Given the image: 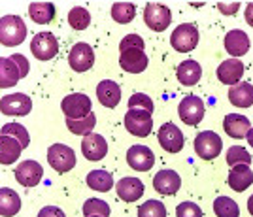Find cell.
I'll return each instance as SVG.
<instances>
[{
	"instance_id": "484cf974",
	"label": "cell",
	"mask_w": 253,
	"mask_h": 217,
	"mask_svg": "<svg viewBox=\"0 0 253 217\" xmlns=\"http://www.w3.org/2000/svg\"><path fill=\"white\" fill-rule=\"evenodd\" d=\"M21 210V198L19 195L10 189V187H2L0 189V216L2 217H11L19 214Z\"/></svg>"
},
{
	"instance_id": "9a60e30c",
	"label": "cell",
	"mask_w": 253,
	"mask_h": 217,
	"mask_svg": "<svg viewBox=\"0 0 253 217\" xmlns=\"http://www.w3.org/2000/svg\"><path fill=\"white\" fill-rule=\"evenodd\" d=\"M82 153L91 163L102 161L108 155V144L100 134L91 132V134L84 136V140H82Z\"/></svg>"
},
{
	"instance_id": "ffe728a7",
	"label": "cell",
	"mask_w": 253,
	"mask_h": 217,
	"mask_svg": "<svg viewBox=\"0 0 253 217\" xmlns=\"http://www.w3.org/2000/svg\"><path fill=\"white\" fill-rule=\"evenodd\" d=\"M244 62L240 59H227L217 66V80L223 85H234L244 76Z\"/></svg>"
},
{
	"instance_id": "6da1fadb",
	"label": "cell",
	"mask_w": 253,
	"mask_h": 217,
	"mask_svg": "<svg viewBox=\"0 0 253 217\" xmlns=\"http://www.w3.org/2000/svg\"><path fill=\"white\" fill-rule=\"evenodd\" d=\"M27 38V25L19 15L0 17V43L6 47L21 45Z\"/></svg>"
},
{
	"instance_id": "2e32d148",
	"label": "cell",
	"mask_w": 253,
	"mask_h": 217,
	"mask_svg": "<svg viewBox=\"0 0 253 217\" xmlns=\"http://www.w3.org/2000/svg\"><path fill=\"white\" fill-rule=\"evenodd\" d=\"M181 187V177L174 170H159L153 176V189L159 195H176Z\"/></svg>"
},
{
	"instance_id": "ba28073f",
	"label": "cell",
	"mask_w": 253,
	"mask_h": 217,
	"mask_svg": "<svg viewBox=\"0 0 253 217\" xmlns=\"http://www.w3.org/2000/svg\"><path fill=\"white\" fill-rule=\"evenodd\" d=\"M31 51L38 61H51L59 51V42L53 32H38L31 42Z\"/></svg>"
},
{
	"instance_id": "52a82bcc",
	"label": "cell",
	"mask_w": 253,
	"mask_h": 217,
	"mask_svg": "<svg viewBox=\"0 0 253 217\" xmlns=\"http://www.w3.org/2000/svg\"><path fill=\"white\" fill-rule=\"evenodd\" d=\"M91 108L93 102L91 98L84 93H72L68 96H64L63 102H61V110L66 115V119H80L85 115L91 114Z\"/></svg>"
},
{
	"instance_id": "f546056e",
	"label": "cell",
	"mask_w": 253,
	"mask_h": 217,
	"mask_svg": "<svg viewBox=\"0 0 253 217\" xmlns=\"http://www.w3.org/2000/svg\"><path fill=\"white\" fill-rule=\"evenodd\" d=\"M21 78H19V72L15 68V64L10 61V57H0V89H8V87H13L17 85Z\"/></svg>"
},
{
	"instance_id": "8992f818",
	"label": "cell",
	"mask_w": 253,
	"mask_h": 217,
	"mask_svg": "<svg viewBox=\"0 0 253 217\" xmlns=\"http://www.w3.org/2000/svg\"><path fill=\"white\" fill-rule=\"evenodd\" d=\"M125 129L138 138H146L153 130V117L144 110H128L125 114Z\"/></svg>"
},
{
	"instance_id": "ac0fdd59",
	"label": "cell",
	"mask_w": 253,
	"mask_h": 217,
	"mask_svg": "<svg viewBox=\"0 0 253 217\" xmlns=\"http://www.w3.org/2000/svg\"><path fill=\"white\" fill-rule=\"evenodd\" d=\"M119 66L128 74H140L148 68V55L142 49H126L119 55Z\"/></svg>"
},
{
	"instance_id": "d6a6232c",
	"label": "cell",
	"mask_w": 253,
	"mask_h": 217,
	"mask_svg": "<svg viewBox=\"0 0 253 217\" xmlns=\"http://www.w3.org/2000/svg\"><path fill=\"white\" fill-rule=\"evenodd\" d=\"M0 136H11L13 140H17L19 145L23 149L31 144V136H29V130L19 123H6L2 129H0Z\"/></svg>"
},
{
	"instance_id": "e0dca14e",
	"label": "cell",
	"mask_w": 253,
	"mask_h": 217,
	"mask_svg": "<svg viewBox=\"0 0 253 217\" xmlns=\"http://www.w3.org/2000/svg\"><path fill=\"white\" fill-rule=\"evenodd\" d=\"M250 36L240 29H234L225 34V49L229 55H232V59H240L242 55L250 51Z\"/></svg>"
},
{
	"instance_id": "f6af8a7d",
	"label": "cell",
	"mask_w": 253,
	"mask_h": 217,
	"mask_svg": "<svg viewBox=\"0 0 253 217\" xmlns=\"http://www.w3.org/2000/svg\"><path fill=\"white\" fill-rule=\"evenodd\" d=\"M244 17H246V23L253 27V2H250L248 6H246V11H244Z\"/></svg>"
},
{
	"instance_id": "d590c367",
	"label": "cell",
	"mask_w": 253,
	"mask_h": 217,
	"mask_svg": "<svg viewBox=\"0 0 253 217\" xmlns=\"http://www.w3.org/2000/svg\"><path fill=\"white\" fill-rule=\"evenodd\" d=\"M91 23V15L89 11L82 8V6H76L68 11V25L74 29V31H85Z\"/></svg>"
},
{
	"instance_id": "5b68a950",
	"label": "cell",
	"mask_w": 253,
	"mask_h": 217,
	"mask_svg": "<svg viewBox=\"0 0 253 217\" xmlns=\"http://www.w3.org/2000/svg\"><path fill=\"white\" fill-rule=\"evenodd\" d=\"M144 21L153 32H163L169 29L172 23V13L165 4L159 2H148L144 8Z\"/></svg>"
},
{
	"instance_id": "9c48e42d",
	"label": "cell",
	"mask_w": 253,
	"mask_h": 217,
	"mask_svg": "<svg viewBox=\"0 0 253 217\" xmlns=\"http://www.w3.org/2000/svg\"><path fill=\"white\" fill-rule=\"evenodd\" d=\"M68 64L72 66L74 72H87L93 68L95 64V51L89 43L78 42L72 45V49L68 53Z\"/></svg>"
},
{
	"instance_id": "8d00e7d4",
	"label": "cell",
	"mask_w": 253,
	"mask_h": 217,
	"mask_svg": "<svg viewBox=\"0 0 253 217\" xmlns=\"http://www.w3.org/2000/svg\"><path fill=\"white\" fill-rule=\"evenodd\" d=\"M225 159H227V165L231 166V168L236 165H248V166L252 165V155L248 153V149L242 147V145H232V147H229Z\"/></svg>"
},
{
	"instance_id": "ab89813d",
	"label": "cell",
	"mask_w": 253,
	"mask_h": 217,
	"mask_svg": "<svg viewBox=\"0 0 253 217\" xmlns=\"http://www.w3.org/2000/svg\"><path fill=\"white\" fill-rule=\"evenodd\" d=\"M126 49H146V42L140 34H126L123 40L119 42V51H126Z\"/></svg>"
},
{
	"instance_id": "83f0119b",
	"label": "cell",
	"mask_w": 253,
	"mask_h": 217,
	"mask_svg": "<svg viewBox=\"0 0 253 217\" xmlns=\"http://www.w3.org/2000/svg\"><path fill=\"white\" fill-rule=\"evenodd\" d=\"M29 15L38 25H47L55 17V6L51 2H32L29 6Z\"/></svg>"
},
{
	"instance_id": "7402d4cb",
	"label": "cell",
	"mask_w": 253,
	"mask_h": 217,
	"mask_svg": "<svg viewBox=\"0 0 253 217\" xmlns=\"http://www.w3.org/2000/svg\"><path fill=\"white\" fill-rule=\"evenodd\" d=\"M223 129H225V132L231 136V138L242 140V138H246L248 132H250L252 123H250V119H248L246 115L229 114V115H225V119H223Z\"/></svg>"
},
{
	"instance_id": "603a6c76",
	"label": "cell",
	"mask_w": 253,
	"mask_h": 217,
	"mask_svg": "<svg viewBox=\"0 0 253 217\" xmlns=\"http://www.w3.org/2000/svg\"><path fill=\"white\" fill-rule=\"evenodd\" d=\"M144 195V183L138 177H123L117 181V197L123 202H136Z\"/></svg>"
},
{
	"instance_id": "bcb514c9",
	"label": "cell",
	"mask_w": 253,
	"mask_h": 217,
	"mask_svg": "<svg viewBox=\"0 0 253 217\" xmlns=\"http://www.w3.org/2000/svg\"><path fill=\"white\" fill-rule=\"evenodd\" d=\"M246 138H248V144L253 147V127L250 129V132H248V136H246Z\"/></svg>"
},
{
	"instance_id": "e575fe53",
	"label": "cell",
	"mask_w": 253,
	"mask_h": 217,
	"mask_svg": "<svg viewBox=\"0 0 253 217\" xmlns=\"http://www.w3.org/2000/svg\"><path fill=\"white\" fill-rule=\"evenodd\" d=\"M112 210L100 198H87L84 204V216L85 217H110Z\"/></svg>"
},
{
	"instance_id": "7bdbcfd3",
	"label": "cell",
	"mask_w": 253,
	"mask_h": 217,
	"mask_svg": "<svg viewBox=\"0 0 253 217\" xmlns=\"http://www.w3.org/2000/svg\"><path fill=\"white\" fill-rule=\"evenodd\" d=\"M217 8H219V11H221L223 15H232V13H236V10L240 8V2H219Z\"/></svg>"
},
{
	"instance_id": "7a4b0ae2",
	"label": "cell",
	"mask_w": 253,
	"mask_h": 217,
	"mask_svg": "<svg viewBox=\"0 0 253 217\" xmlns=\"http://www.w3.org/2000/svg\"><path fill=\"white\" fill-rule=\"evenodd\" d=\"M195 153L201 157L202 161H211L215 157L221 155L223 140L219 134H215L213 130H202L195 138Z\"/></svg>"
},
{
	"instance_id": "44dd1931",
	"label": "cell",
	"mask_w": 253,
	"mask_h": 217,
	"mask_svg": "<svg viewBox=\"0 0 253 217\" xmlns=\"http://www.w3.org/2000/svg\"><path fill=\"white\" fill-rule=\"evenodd\" d=\"M96 98L104 108H117L121 100V87L112 80H102L96 85Z\"/></svg>"
},
{
	"instance_id": "8fae6325",
	"label": "cell",
	"mask_w": 253,
	"mask_h": 217,
	"mask_svg": "<svg viewBox=\"0 0 253 217\" xmlns=\"http://www.w3.org/2000/svg\"><path fill=\"white\" fill-rule=\"evenodd\" d=\"M32 110V100L23 93L6 94L0 98V112L4 115H15V117H25Z\"/></svg>"
},
{
	"instance_id": "d6986e66",
	"label": "cell",
	"mask_w": 253,
	"mask_h": 217,
	"mask_svg": "<svg viewBox=\"0 0 253 217\" xmlns=\"http://www.w3.org/2000/svg\"><path fill=\"white\" fill-rule=\"evenodd\" d=\"M227 183L232 191L236 193H242L248 187L253 183V170L252 166L248 165H236L229 170V176H227Z\"/></svg>"
},
{
	"instance_id": "60d3db41",
	"label": "cell",
	"mask_w": 253,
	"mask_h": 217,
	"mask_svg": "<svg viewBox=\"0 0 253 217\" xmlns=\"http://www.w3.org/2000/svg\"><path fill=\"white\" fill-rule=\"evenodd\" d=\"M176 217H202V210L195 202L185 200L176 208Z\"/></svg>"
},
{
	"instance_id": "f35d334b",
	"label": "cell",
	"mask_w": 253,
	"mask_h": 217,
	"mask_svg": "<svg viewBox=\"0 0 253 217\" xmlns=\"http://www.w3.org/2000/svg\"><path fill=\"white\" fill-rule=\"evenodd\" d=\"M153 100L149 98L148 94L144 93H134L130 94V98H128V110H144V112H148V114H153Z\"/></svg>"
},
{
	"instance_id": "d4e9b609",
	"label": "cell",
	"mask_w": 253,
	"mask_h": 217,
	"mask_svg": "<svg viewBox=\"0 0 253 217\" xmlns=\"http://www.w3.org/2000/svg\"><path fill=\"white\" fill-rule=\"evenodd\" d=\"M229 100H231L232 106H238V108H250V106H253V85L248 82H238L231 85Z\"/></svg>"
},
{
	"instance_id": "1f68e13d",
	"label": "cell",
	"mask_w": 253,
	"mask_h": 217,
	"mask_svg": "<svg viewBox=\"0 0 253 217\" xmlns=\"http://www.w3.org/2000/svg\"><path fill=\"white\" fill-rule=\"evenodd\" d=\"M136 15V6L130 2H116L112 6V19L117 21L119 25H126L134 19Z\"/></svg>"
},
{
	"instance_id": "5bb4252c",
	"label": "cell",
	"mask_w": 253,
	"mask_h": 217,
	"mask_svg": "<svg viewBox=\"0 0 253 217\" xmlns=\"http://www.w3.org/2000/svg\"><path fill=\"white\" fill-rule=\"evenodd\" d=\"M43 168L38 161H21L15 168V179L23 187H36L42 181Z\"/></svg>"
},
{
	"instance_id": "30bf717a",
	"label": "cell",
	"mask_w": 253,
	"mask_h": 217,
	"mask_svg": "<svg viewBox=\"0 0 253 217\" xmlns=\"http://www.w3.org/2000/svg\"><path fill=\"white\" fill-rule=\"evenodd\" d=\"M178 114L179 119L189 127H195L199 125L204 119V102H202L201 96H195V94H189L185 96L178 106Z\"/></svg>"
},
{
	"instance_id": "4fadbf2b",
	"label": "cell",
	"mask_w": 253,
	"mask_h": 217,
	"mask_svg": "<svg viewBox=\"0 0 253 217\" xmlns=\"http://www.w3.org/2000/svg\"><path fill=\"white\" fill-rule=\"evenodd\" d=\"M126 163H128V166L132 170H136V172H148L155 165V155H153V151L149 149L148 145L136 144L132 145V147H128V151H126Z\"/></svg>"
},
{
	"instance_id": "f1b7e54d",
	"label": "cell",
	"mask_w": 253,
	"mask_h": 217,
	"mask_svg": "<svg viewBox=\"0 0 253 217\" xmlns=\"http://www.w3.org/2000/svg\"><path fill=\"white\" fill-rule=\"evenodd\" d=\"M87 187H91L93 191H98V193H108L114 187V177L106 170H91L87 174Z\"/></svg>"
},
{
	"instance_id": "ee69618b",
	"label": "cell",
	"mask_w": 253,
	"mask_h": 217,
	"mask_svg": "<svg viewBox=\"0 0 253 217\" xmlns=\"http://www.w3.org/2000/svg\"><path fill=\"white\" fill-rule=\"evenodd\" d=\"M38 217H66V216H64V212L61 210V208L45 206V208H42V210H40Z\"/></svg>"
},
{
	"instance_id": "277c9868",
	"label": "cell",
	"mask_w": 253,
	"mask_h": 217,
	"mask_svg": "<svg viewBox=\"0 0 253 217\" xmlns=\"http://www.w3.org/2000/svg\"><path fill=\"white\" fill-rule=\"evenodd\" d=\"M170 43L178 53L193 51L199 43V29L191 23L178 25V29H174L172 36H170Z\"/></svg>"
},
{
	"instance_id": "4dcf8cb0",
	"label": "cell",
	"mask_w": 253,
	"mask_h": 217,
	"mask_svg": "<svg viewBox=\"0 0 253 217\" xmlns=\"http://www.w3.org/2000/svg\"><path fill=\"white\" fill-rule=\"evenodd\" d=\"M95 125H96V117L93 112L89 115H85V117H80V119H66L68 130H70L72 134H78V136L91 134L93 129H95Z\"/></svg>"
},
{
	"instance_id": "3957f363",
	"label": "cell",
	"mask_w": 253,
	"mask_h": 217,
	"mask_svg": "<svg viewBox=\"0 0 253 217\" xmlns=\"http://www.w3.org/2000/svg\"><path fill=\"white\" fill-rule=\"evenodd\" d=\"M47 161L55 172L66 174L76 166V153L70 145L64 144H53L47 149Z\"/></svg>"
},
{
	"instance_id": "7c38bea8",
	"label": "cell",
	"mask_w": 253,
	"mask_h": 217,
	"mask_svg": "<svg viewBox=\"0 0 253 217\" xmlns=\"http://www.w3.org/2000/svg\"><path fill=\"white\" fill-rule=\"evenodd\" d=\"M157 138H159L161 147H163L165 151H169V153H178V151L183 149V144H185L183 132L178 129V125L170 123V121L165 125H161Z\"/></svg>"
},
{
	"instance_id": "4316f807",
	"label": "cell",
	"mask_w": 253,
	"mask_h": 217,
	"mask_svg": "<svg viewBox=\"0 0 253 217\" xmlns=\"http://www.w3.org/2000/svg\"><path fill=\"white\" fill-rule=\"evenodd\" d=\"M23 147L11 136H0V165H13L21 157Z\"/></svg>"
},
{
	"instance_id": "7dc6e473",
	"label": "cell",
	"mask_w": 253,
	"mask_h": 217,
	"mask_svg": "<svg viewBox=\"0 0 253 217\" xmlns=\"http://www.w3.org/2000/svg\"><path fill=\"white\" fill-rule=\"evenodd\" d=\"M248 212H250V214L253 216V195L248 198Z\"/></svg>"
},
{
	"instance_id": "b9f144b4",
	"label": "cell",
	"mask_w": 253,
	"mask_h": 217,
	"mask_svg": "<svg viewBox=\"0 0 253 217\" xmlns=\"http://www.w3.org/2000/svg\"><path fill=\"white\" fill-rule=\"evenodd\" d=\"M10 61L15 64V68H17V72H19V78H27V74H29V68H31V64L27 61V57L21 55V53H15V55H11Z\"/></svg>"
},
{
	"instance_id": "cb8c5ba5",
	"label": "cell",
	"mask_w": 253,
	"mask_h": 217,
	"mask_svg": "<svg viewBox=\"0 0 253 217\" xmlns=\"http://www.w3.org/2000/svg\"><path fill=\"white\" fill-rule=\"evenodd\" d=\"M176 76H178V82L185 87H193L201 82L202 78V68L201 64L193 59H187V61L179 62L178 70H176Z\"/></svg>"
},
{
	"instance_id": "74e56055",
	"label": "cell",
	"mask_w": 253,
	"mask_h": 217,
	"mask_svg": "<svg viewBox=\"0 0 253 217\" xmlns=\"http://www.w3.org/2000/svg\"><path fill=\"white\" fill-rule=\"evenodd\" d=\"M138 217H167V208L159 200H148L138 206Z\"/></svg>"
},
{
	"instance_id": "836d02e7",
	"label": "cell",
	"mask_w": 253,
	"mask_h": 217,
	"mask_svg": "<svg viewBox=\"0 0 253 217\" xmlns=\"http://www.w3.org/2000/svg\"><path fill=\"white\" fill-rule=\"evenodd\" d=\"M213 212L217 217H238L240 208L231 197H217L213 200Z\"/></svg>"
}]
</instances>
